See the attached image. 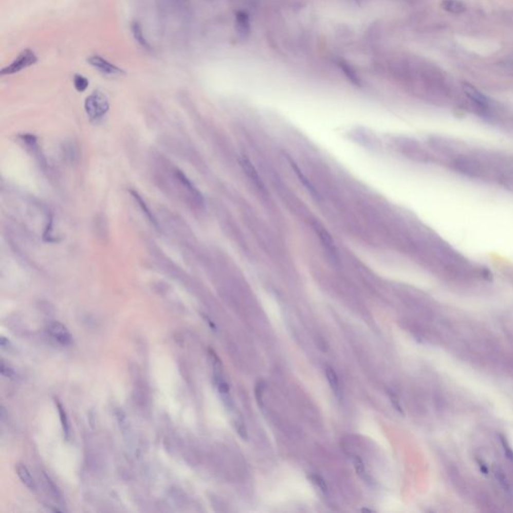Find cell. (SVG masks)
Returning <instances> with one entry per match:
<instances>
[{"instance_id": "obj_16", "label": "cell", "mask_w": 513, "mask_h": 513, "mask_svg": "<svg viewBox=\"0 0 513 513\" xmlns=\"http://www.w3.org/2000/svg\"><path fill=\"white\" fill-rule=\"evenodd\" d=\"M74 85L78 91L82 93V91L86 90V88L88 87L89 81L85 77H83L81 75H76L74 77Z\"/></svg>"}, {"instance_id": "obj_2", "label": "cell", "mask_w": 513, "mask_h": 513, "mask_svg": "<svg viewBox=\"0 0 513 513\" xmlns=\"http://www.w3.org/2000/svg\"><path fill=\"white\" fill-rule=\"evenodd\" d=\"M38 56L29 48L24 49L15 58L10 64L3 67L0 71L1 76H11L19 74L21 70L32 66L38 62Z\"/></svg>"}, {"instance_id": "obj_17", "label": "cell", "mask_w": 513, "mask_h": 513, "mask_svg": "<svg viewBox=\"0 0 513 513\" xmlns=\"http://www.w3.org/2000/svg\"><path fill=\"white\" fill-rule=\"evenodd\" d=\"M353 464H354V468H355L356 473L358 474L360 477L362 478H365V475H366V470H365V466H364V463L362 461V459L355 455L353 457Z\"/></svg>"}, {"instance_id": "obj_18", "label": "cell", "mask_w": 513, "mask_h": 513, "mask_svg": "<svg viewBox=\"0 0 513 513\" xmlns=\"http://www.w3.org/2000/svg\"><path fill=\"white\" fill-rule=\"evenodd\" d=\"M0 372H1V375L5 378H9V379H15L16 377V374L15 372L13 371V369H11L10 367H8L4 361H1V366H0Z\"/></svg>"}, {"instance_id": "obj_14", "label": "cell", "mask_w": 513, "mask_h": 513, "mask_svg": "<svg viewBox=\"0 0 513 513\" xmlns=\"http://www.w3.org/2000/svg\"><path fill=\"white\" fill-rule=\"evenodd\" d=\"M326 375H327V379L329 381L330 387L332 388V390L334 391V393L336 395L339 394V392H340V386H339V380H338V377H337V374H336L335 370L332 367H330V366H326Z\"/></svg>"}, {"instance_id": "obj_15", "label": "cell", "mask_w": 513, "mask_h": 513, "mask_svg": "<svg viewBox=\"0 0 513 513\" xmlns=\"http://www.w3.org/2000/svg\"><path fill=\"white\" fill-rule=\"evenodd\" d=\"M308 478H309V479H310V480H311V481H312V482L316 485L317 487H318V488H319V489H320L323 493H328V485H327V483H326L325 479H324L322 476H320V475H318V474H311V475H309V476H308Z\"/></svg>"}, {"instance_id": "obj_19", "label": "cell", "mask_w": 513, "mask_h": 513, "mask_svg": "<svg viewBox=\"0 0 513 513\" xmlns=\"http://www.w3.org/2000/svg\"><path fill=\"white\" fill-rule=\"evenodd\" d=\"M495 476H496V479L498 480V482L500 483V485H501L504 489L509 490V484H508V482H507V479H506V477H505V474H504V472H503L500 468H498L497 470H495Z\"/></svg>"}, {"instance_id": "obj_3", "label": "cell", "mask_w": 513, "mask_h": 513, "mask_svg": "<svg viewBox=\"0 0 513 513\" xmlns=\"http://www.w3.org/2000/svg\"><path fill=\"white\" fill-rule=\"evenodd\" d=\"M87 62L94 68L99 70L100 74H102L106 77H120V76L125 75V71L119 67L118 65L112 63L111 61L103 59L102 57L98 56V54L90 56L87 59Z\"/></svg>"}, {"instance_id": "obj_1", "label": "cell", "mask_w": 513, "mask_h": 513, "mask_svg": "<svg viewBox=\"0 0 513 513\" xmlns=\"http://www.w3.org/2000/svg\"><path fill=\"white\" fill-rule=\"evenodd\" d=\"M84 109L90 120L98 121L102 119L109 109L108 99L102 91L95 90L85 99Z\"/></svg>"}, {"instance_id": "obj_8", "label": "cell", "mask_w": 513, "mask_h": 513, "mask_svg": "<svg viewBox=\"0 0 513 513\" xmlns=\"http://www.w3.org/2000/svg\"><path fill=\"white\" fill-rule=\"evenodd\" d=\"M16 473L19 475L21 482L29 489V490H35L36 489V485H35V481L33 479V477L31 476V474L29 472V470L27 469L26 466H24L23 464H17L16 465Z\"/></svg>"}, {"instance_id": "obj_4", "label": "cell", "mask_w": 513, "mask_h": 513, "mask_svg": "<svg viewBox=\"0 0 513 513\" xmlns=\"http://www.w3.org/2000/svg\"><path fill=\"white\" fill-rule=\"evenodd\" d=\"M47 331L51 338L62 346H68L72 343V336L67 328L60 322H52L48 325Z\"/></svg>"}, {"instance_id": "obj_11", "label": "cell", "mask_w": 513, "mask_h": 513, "mask_svg": "<svg viewBox=\"0 0 513 513\" xmlns=\"http://www.w3.org/2000/svg\"><path fill=\"white\" fill-rule=\"evenodd\" d=\"M131 28H132V33H133V36H134V39H135V40L138 42V44H139L142 48H144V49H146V50H152V46H151V44L149 43V41L146 40V39L144 38V35H143V31H142V28H141V26L139 25V23H138V22H133V24H132V27H131Z\"/></svg>"}, {"instance_id": "obj_20", "label": "cell", "mask_w": 513, "mask_h": 513, "mask_svg": "<svg viewBox=\"0 0 513 513\" xmlns=\"http://www.w3.org/2000/svg\"><path fill=\"white\" fill-rule=\"evenodd\" d=\"M500 439H501V443H502V445H503V448H504V451H505V454H506L507 458H508L511 462H513V450L511 449L510 445L508 444V442L506 441V439H504V437H502V436H501V438H500Z\"/></svg>"}, {"instance_id": "obj_9", "label": "cell", "mask_w": 513, "mask_h": 513, "mask_svg": "<svg viewBox=\"0 0 513 513\" xmlns=\"http://www.w3.org/2000/svg\"><path fill=\"white\" fill-rule=\"evenodd\" d=\"M337 64L341 68V70L343 71V74L345 75V77L349 79L353 84L358 85V86L361 85V79L359 78V76L357 75L354 67L350 63H348L345 60H338Z\"/></svg>"}, {"instance_id": "obj_23", "label": "cell", "mask_w": 513, "mask_h": 513, "mask_svg": "<svg viewBox=\"0 0 513 513\" xmlns=\"http://www.w3.org/2000/svg\"><path fill=\"white\" fill-rule=\"evenodd\" d=\"M236 428H237V433L240 434V436H241L244 440H247V439H248V433H247V429H246L245 425H244L243 423L237 422V423H236Z\"/></svg>"}, {"instance_id": "obj_6", "label": "cell", "mask_w": 513, "mask_h": 513, "mask_svg": "<svg viewBox=\"0 0 513 513\" xmlns=\"http://www.w3.org/2000/svg\"><path fill=\"white\" fill-rule=\"evenodd\" d=\"M463 91L465 93V95L469 99L474 101L476 104H478L479 106H482V107L487 106V103H488L487 99L473 85H471L469 83H464L463 84Z\"/></svg>"}, {"instance_id": "obj_12", "label": "cell", "mask_w": 513, "mask_h": 513, "mask_svg": "<svg viewBox=\"0 0 513 513\" xmlns=\"http://www.w3.org/2000/svg\"><path fill=\"white\" fill-rule=\"evenodd\" d=\"M131 194H132L133 197L136 199V201L138 203V206H139V208L141 209V211L143 212V214H145V216H146V217L149 218V221L152 223V225H154L156 228H158V224L157 218H156L155 216L153 215V213L151 212V210L149 209V207L146 206V204H145V201L142 199V197H140V196L138 195V192L133 191V190L131 191Z\"/></svg>"}, {"instance_id": "obj_24", "label": "cell", "mask_w": 513, "mask_h": 513, "mask_svg": "<svg viewBox=\"0 0 513 513\" xmlns=\"http://www.w3.org/2000/svg\"><path fill=\"white\" fill-rule=\"evenodd\" d=\"M252 5H256L259 3V0H249Z\"/></svg>"}, {"instance_id": "obj_10", "label": "cell", "mask_w": 513, "mask_h": 513, "mask_svg": "<svg viewBox=\"0 0 513 513\" xmlns=\"http://www.w3.org/2000/svg\"><path fill=\"white\" fill-rule=\"evenodd\" d=\"M441 7L445 11L454 14H460L466 10V5L461 0H442Z\"/></svg>"}, {"instance_id": "obj_7", "label": "cell", "mask_w": 513, "mask_h": 513, "mask_svg": "<svg viewBox=\"0 0 513 513\" xmlns=\"http://www.w3.org/2000/svg\"><path fill=\"white\" fill-rule=\"evenodd\" d=\"M176 177L178 179V181L182 185V187H185L188 192H190V194L195 197L197 200L198 201H201L203 200V197H201V194L198 192L197 188L194 186V184L188 178V177L179 170H177L176 171Z\"/></svg>"}, {"instance_id": "obj_22", "label": "cell", "mask_w": 513, "mask_h": 513, "mask_svg": "<svg viewBox=\"0 0 513 513\" xmlns=\"http://www.w3.org/2000/svg\"><path fill=\"white\" fill-rule=\"evenodd\" d=\"M389 396H390V400H391V403H392L395 410L398 411L400 414H403V410H402V407H401V405L399 403V400H398L397 396H395L392 392H389Z\"/></svg>"}, {"instance_id": "obj_5", "label": "cell", "mask_w": 513, "mask_h": 513, "mask_svg": "<svg viewBox=\"0 0 513 513\" xmlns=\"http://www.w3.org/2000/svg\"><path fill=\"white\" fill-rule=\"evenodd\" d=\"M235 25L237 34L241 38L246 39L251 32V21L249 14L245 11H237L235 17Z\"/></svg>"}, {"instance_id": "obj_13", "label": "cell", "mask_w": 513, "mask_h": 513, "mask_svg": "<svg viewBox=\"0 0 513 513\" xmlns=\"http://www.w3.org/2000/svg\"><path fill=\"white\" fill-rule=\"evenodd\" d=\"M56 404H57V407H58V410H59V413H60V422H61L63 433L65 435V438L68 439V436H69V423H68L67 415H66V412H65L62 404L60 403L59 400H56Z\"/></svg>"}, {"instance_id": "obj_21", "label": "cell", "mask_w": 513, "mask_h": 513, "mask_svg": "<svg viewBox=\"0 0 513 513\" xmlns=\"http://www.w3.org/2000/svg\"><path fill=\"white\" fill-rule=\"evenodd\" d=\"M264 389H265V384L263 382H260L258 383L256 386V389H255V393H256V401L259 404L262 403V400H263V393H264Z\"/></svg>"}, {"instance_id": "obj_25", "label": "cell", "mask_w": 513, "mask_h": 513, "mask_svg": "<svg viewBox=\"0 0 513 513\" xmlns=\"http://www.w3.org/2000/svg\"><path fill=\"white\" fill-rule=\"evenodd\" d=\"M362 511H363V512H364V511H367V512H372L373 510H371V509H368V508H363V509H362Z\"/></svg>"}]
</instances>
